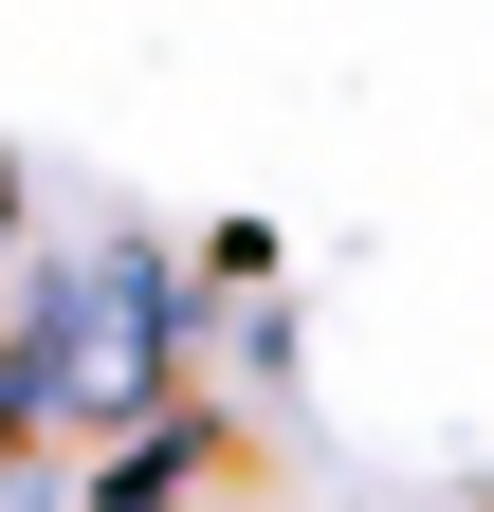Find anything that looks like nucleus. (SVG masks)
Wrapping results in <instances>:
<instances>
[{
	"mask_svg": "<svg viewBox=\"0 0 494 512\" xmlns=\"http://www.w3.org/2000/svg\"><path fill=\"white\" fill-rule=\"evenodd\" d=\"M183 366H202V311H183V256L147 238H55L0 275V439H37V458L165 421Z\"/></svg>",
	"mask_w": 494,
	"mask_h": 512,
	"instance_id": "nucleus-1",
	"label": "nucleus"
}]
</instances>
